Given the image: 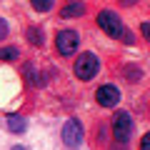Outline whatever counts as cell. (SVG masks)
I'll return each instance as SVG.
<instances>
[{
	"label": "cell",
	"instance_id": "cell-1",
	"mask_svg": "<svg viewBox=\"0 0 150 150\" xmlns=\"http://www.w3.org/2000/svg\"><path fill=\"white\" fill-rule=\"evenodd\" d=\"M98 28H100L105 35L115 38V40H123V43H128V45L135 43L133 33L128 30V25L123 23V18H120L115 10H105V8H103V10L98 13Z\"/></svg>",
	"mask_w": 150,
	"mask_h": 150
},
{
	"label": "cell",
	"instance_id": "cell-2",
	"mask_svg": "<svg viewBox=\"0 0 150 150\" xmlns=\"http://www.w3.org/2000/svg\"><path fill=\"white\" fill-rule=\"evenodd\" d=\"M133 130H135V123L128 110H118L112 115V138L118 145H128L133 138Z\"/></svg>",
	"mask_w": 150,
	"mask_h": 150
},
{
	"label": "cell",
	"instance_id": "cell-3",
	"mask_svg": "<svg viewBox=\"0 0 150 150\" xmlns=\"http://www.w3.org/2000/svg\"><path fill=\"white\" fill-rule=\"evenodd\" d=\"M73 73H75V78L83 80V83L93 80V78L100 73V60H98V55L90 53V50L83 53V55H78V60H75V65H73Z\"/></svg>",
	"mask_w": 150,
	"mask_h": 150
},
{
	"label": "cell",
	"instance_id": "cell-4",
	"mask_svg": "<svg viewBox=\"0 0 150 150\" xmlns=\"http://www.w3.org/2000/svg\"><path fill=\"white\" fill-rule=\"evenodd\" d=\"M78 48H80V33L78 30H60L55 35V50H58V55L70 58V55L78 53Z\"/></svg>",
	"mask_w": 150,
	"mask_h": 150
},
{
	"label": "cell",
	"instance_id": "cell-5",
	"mask_svg": "<svg viewBox=\"0 0 150 150\" xmlns=\"http://www.w3.org/2000/svg\"><path fill=\"white\" fill-rule=\"evenodd\" d=\"M60 138H63V143L68 145V148H78V145L83 143V138H85L80 120H78V118H70V120H65L63 130H60Z\"/></svg>",
	"mask_w": 150,
	"mask_h": 150
},
{
	"label": "cell",
	"instance_id": "cell-6",
	"mask_svg": "<svg viewBox=\"0 0 150 150\" xmlns=\"http://www.w3.org/2000/svg\"><path fill=\"white\" fill-rule=\"evenodd\" d=\"M95 103L100 108H115L120 103V90L115 85H110V83H105V85H100L95 90Z\"/></svg>",
	"mask_w": 150,
	"mask_h": 150
},
{
	"label": "cell",
	"instance_id": "cell-7",
	"mask_svg": "<svg viewBox=\"0 0 150 150\" xmlns=\"http://www.w3.org/2000/svg\"><path fill=\"white\" fill-rule=\"evenodd\" d=\"M23 75H25V80L30 83L33 88H43L45 83H48V78L35 68V63H25V65H23Z\"/></svg>",
	"mask_w": 150,
	"mask_h": 150
},
{
	"label": "cell",
	"instance_id": "cell-8",
	"mask_svg": "<svg viewBox=\"0 0 150 150\" xmlns=\"http://www.w3.org/2000/svg\"><path fill=\"white\" fill-rule=\"evenodd\" d=\"M88 13V5L85 3H65L63 10H60V18H80Z\"/></svg>",
	"mask_w": 150,
	"mask_h": 150
},
{
	"label": "cell",
	"instance_id": "cell-9",
	"mask_svg": "<svg viewBox=\"0 0 150 150\" xmlns=\"http://www.w3.org/2000/svg\"><path fill=\"white\" fill-rule=\"evenodd\" d=\"M5 128L10 130L13 135H20V133H25V128H28V120H25V115H8V120H5Z\"/></svg>",
	"mask_w": 150,
	"mask_h": 150
},
{
	"label": "cell",
	"instance_id": "cell-10",
	"mask_svg": "<svg viewBox=\"0 0 150 150\" xmlns=\"http://www.w3.org/2000/svg\"><path fill=\"white\" fill-rule=\"evenodd\" d=\"M25 38H28V43L35 45V48H43L45 45V30L43 28H38V25H30L25 30Z\"/></svg>",
	"mask_w": 150,
	"mask_h": 150
},
{
	"label": "cell",
	"instance_id": "cell-11",
	"mask_svg": "<svg viewBox=\"0 0 150 150\" xmlns=\"http://www.w3.org/2000/svg\"><path fill=\"white\" fill-rule=\"evenodd\" d=\"M18 55H20V50H18L15 45L0 48V60H8V63H13V60H18Z\"/></svg>",
	"mask_w": 150,
	"mask_h": 150
},
{
	"label": "cell",
	"instance_id": "cell-12",
	"mask_svg": "<svg viewBox=\"0 0 150 150\" xmlns=\"http://www.w3.org/2000/svg\"><path fill=\"white\" fill-rule=\"evenodd\" d=\"M140 75H143V70H140L138 65H125L123 68V78H128V80H133V83L138 80Z\"/></svg>",
	"mask_w": 150,
	"mask_h": 150
},
{
	"label": "cell",
	"instance_id": "cell-13",
	"mask_svg": "<svg viewBox=\"0 0 150 150\" xmlns=\"http://www.w3.org/2000/svg\"><path fill=\"white\" fill-rule=\"evenodd\" d=\"M53 0H33V8H35L38 13H48V10H53Z\"/></svg>",
	"mask_w": 150,
	"mask_h": 150
},
{
	"label": "cell",
	"instance_id": "cell-14",
	"mask_svg": "<svg viewBox=\"0 0 150 150\" xmlns=\"http://www.w3.org/2000/svg\"><path fill=\"white\" fill-rule=\"evenodd\" d=\"M8 35H10V25H8L5 18H0V40H5Z\"/></svg>",
	"mask_w": 150,
	"mask_h": 150
},
{
	"label": "cell",
	"instance_id": "cell-15",
	"mask_svg": "<svg viewBox=\"0 0 150 150\" xmlns=\"http://www.w3.org/2000/svg\"><path fill=\"white\" fill-rule=\"evenodd\" d=\"M140 35H143L145 40H150V23H148V20L140 23Z\"/></svg>",
	"mask_w": 150,
	"mask_h": 150
},
{
	"label": "cell",
	"instance_id": "cell-16",
	"mask_svg": "<svg viewBox=\"0 0 150 150\" xmlns=\"http://www.w3.org/2000/svg\"><path fill=\"white\" fill-rule=\"evenodd\" d=\"M140 150H150V130L143 135V140H140Z\"/></svg>",
	"mask_w": 150,
	"mask_h": 150
},
{
	"label": "cell",
	"instance_id": "cell-17",
	"mask_svg": "<svg viewBox=\"0 0 150 150\" xmlns=\"http://www.w3.org/2000/svg\"><path fill=\"white\" fill-rule=\"evenodd\" d=\"M10 150H25V148H23V145H13Z\"/></svg>",
	"mask_w": 150,
	"mask_h": 150
}]
</instances>
